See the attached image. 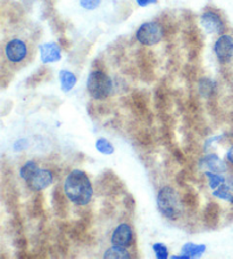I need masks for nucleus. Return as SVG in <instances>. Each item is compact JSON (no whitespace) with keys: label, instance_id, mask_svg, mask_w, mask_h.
<instances>
[{"label":"nucleus","instance_id":"obj_21","mask_svg":"<svg viewBox=\"0 0 233 259\" xmlns=\"http://www.w3.org/2000/svg\"><path fill=\"white\" fill-rule=\"evenodd\" d=\"M101 0H80V5H81L84 10L92 11L100 5Z\"/></svg>","mask_w":233,"mask_h":259},{"label":"nucleus","instance_id":"obj_9","mask_svg":"<svg viewBox=\"0 0 233 259\" xmlns=\"http://www.w3.org/2000/svg\"><path fill=\"white\" fill-rule=\"evenodd\" d=\"M53 182V175L48 169H38L34 175L26 182L31 190L42 191L50 186Z\"/></svg>","mask_w":233,"mask_h":259},{"label":"nucleus","instance_id":"obj_17","mask_svg":"<svg viewBox=\"0 0 233 259\" xmlns=\"http://www.w3.org/2000/svg\"><path fill=\"white\" fill-rule=\"evenodd\" d=\"M96 149L99 151L100 153L106 155H110L115 152L113 144H111L109 141H107L106 138H99V140L96 142Z\"/></svg>","mask_w":233,"mask_h":259},{"label":"nucleus","instance_id":"obj_14","mask_svg":"<svg viewBox=\"0 0 233 259\" xmlns=\"http://www.w3.org/2000/svg\"><path fill=\"white\" fill-rule=\"evenodd\" d=\"M131 256H130L128 250L124 247H119V245L109 248L104 254L105 259H128Z\"/></svg>","mask_w":233,"mask_h":259},{"label":"nucleus","instance_id":"obj_16","mask_svg":"<svg viewBox=\"0 0 233 259\" xmlns=\"http://www.w3.org/2000/svg\"><path fill=\"white\" fill-rule=\"evenodd\" d=\"M215 86H216V84H215L213 80L204 78L199 81V92L204 97H209L212 96V94L214 93Z\"/></svg>","mask_w":233,"mask_h":259},{"label":"nucleus","instance_id":"obj_4","mask_svg":"<svg viewBox=\"0 0 233 259\" xmlns=\"http://www.w3.org/2000/svg\"><path fill=\"white\" fill-rule=\"evenodd\" d=\"M137 40L145 46H154L164 38V31L162 25L157 22H147L140 25L136 33Z\"/></svg>","mask_w":233,"mask_h":259},{"label":"nucleus","instance_id":"obj_2","mask_svg":"<svg viewBox=\"0 0 233 259\" xmlns=\"http://www.w3.org/2000/svg\"><path fill=\"white\" fill-rule=\"evenodd\" d=\"M157 205L160 213L168 220H178L182 213L180 194L171 186H165L157 195Z\"/></svg>","mask_w":233,"mask_h":259},{"label":"nucleus","instance_id":"obj_1","mask_svg":"<svg viewBox=\"0 0 233 259\" xmlns=\"http://www.w3.org/2000/svg\"><path fill=\"white\" fill-rule=\"evenodd\" d=\"M64 192L71 202L76 205H87L93 196V187L88 175L80 169H74L67 175Z\"/></svg>","mask_w":233,"mask_h":259},{"label":"nucleus","instance_id":"obj_20","mask_svg":"<svg viewBox=\"0 0 233 259\" xmlns=\"http://www.w3.org/2000/svg\"><path fill=\"white\" fill-rule=\"evenodd\" d=\"M152 249L156 253V257L158 259H167L168 258V249L166 248V245H164L163 243H155L152 245Z\"/></svg>","mask_w":233,"mask_h":259},{"label":"nucleus","instance_id":"obj_8","mask_svg":"<svg viewBox=\"0 0 233 259\" xmlns=\"http://www.w3.org/2000/svg\"><path fill=\"white\" fill-rule=\"evenodd\" d=\"M133 242V232L131 226L127 223L120 224L111 234V244L119 247H130Z\"/></svg>","mask_w":233,"mask_h":259},{"label":"nucleus","instance_id":"obj_13","mask_svg":"<svg viewBox=\"0 0 233 259\" xmlns=\"http://www.w3.org/2000/svg\"><path fill=\"white\" fill-rule=\"evenodd\" d=\"M60 80H61V87L63 92H70L76 84V77L67 70H63L60 72Z\"/></svg>","mask_w":233,"mask_h":259},{"label":"nucleus","instance_id":"obj_22","mask_svg":"<svg viewBox=\"0 0 233 259\" xmlns=\"http://www.w3.org/2000/svg\"><path fill=\"white\" fill-rule=\"evenodd\" d=\"M136 2L140 7H146L148 5H150V4L157 3V0H136Z\"/></svg>","mask_w":233,"mask_h":259},{"label":"nucleus","instance_id":"obj_5","mask_svg":"<svg viewBox=\"0 0 233 259\" xmlns=\"http://www.w3.org/2000/svg\"><path fill=\"white\" fill-rule=\"evenodd\" d=\"M214 52L217 60L222 64L228 63L233 56V38L228 34H223L219 37L214 46Z\"/></svg>","mask_w":233,"mask_h":259},{"label":"nucleus","instance_id":"obj_12","mask_svg":"<svg viewBox=\"0 0 233 259\" xmlns=\"http://www.w3.org/2000/svg\"><path fill=\"white\" fill-rule=\"evenodd\" d=\"M206 251L205 244H195V243H186L182 247V254H185L188 258L200 257Z\"/></svg>","mask_w":233,"mask_h":259},{"label":"nucleus","instance_id":"obj_3","mask_svg":"<svg viewBox=\"0 0 233 259\" xmlns=\"http://www.w3.org/2000/svg\"><path fill=\"white\" fill-rule=\"evenodd\" d=\"M87 89L95 100H105L113 91V81L102 71H92L88 77Z\"/></svg>","mask_w":233,"mask_h":259},{"label":"nucleus","instance_id":"obj_7","mask_svg":"<svg viewBox=\"0 0 233 259\" xmlns=\"http://www.w3.org/2000/svg\"><path fill=\"white\" fill-rule=\"evenodd\" d=\"M26 54H28V48H26L25 42L22 41L21 39H13L7 42L5 55L12 63H20L25 59Z\"/></svg>","mask_w":233,"mask_h":259},{"label":"nucleus","instance_id":"obj_18","mask_svg":"<svg viewBox=\"0 0 233 259\" xmlns=\"http://www.w3.org/2000/svg\"><path fill=\"white\" fill-rule=\"evenodd\" d=\"M214 196H216L218 199H223L226 201H230L233 203V195L230 191V186H227L225 183L217 187V190L214 191Z\"/></svg>","mask_w":233,"mask_h":259},{"label":"nucleus","instance_id":"obj_6","mask_svg":"<svg viewBox=\"0 0 233 259\" xmlns=\"http://www.w3.org/2000/svg\"><path fill=\"white\" fill-rule=\"evenodd\" d=\"M200 23L206 32L209 34H222L225 30V25L218 14L208 11L205 12L200 17Z\"/></svg>","mask_w":233,"mask_h":259},{"label":"nucleus","instance_id":"obj_19","mask_svg":"<svg viewBox=\"0 0 233 259\" xmlns=\"http://www.w3.org/2000/svg\"><path fill=\"white\" fill-rule=\"evenodd\" d=\"M206 176L208 177V182H209V186L212 190H216L219 185H222L225 183V178L223 176L218 175L217 172H210V171H206Z\"/></svg>","mask_w":233,"mask_h":259},{"label":"nucleus","instance_id":"obj_10","mask_svg":"<svg viewBox=\"0 0 233 259\" xmlns=\"http://www.w3.org/2000/svg\"><path fill=\"white\" fill-rule=\"evenodd\" d=\"M201 170L210 172H224L226 170V164L216 154H208L199 161Z\"/></svg>","mask_w":233,"mask_h":259},{"label":"nucleus","instance_id":"obj_15","mask_svg":"<svg viewBox=\"0 0 233 259\" xmlns=\"http://www.w3.org/2000/svg\"><path fill=\"white\" fill-rule=\"evenodd\" d=\"M38 169H39L38 164L34 161H28L20 169V176L21 178H23L25 182H28L30 178L34 175Z\"/></svg>","mask_w":233,"mask_h":259},{"label":"nucleus","instance_id":"obj_11","mask_svg":"<svg viewBox=\"0 0 233 259\" xmlns=\"http://www.w3.org/2000/svg\"><path fill=\"white\" fill-rule=\"evenodd\" d=\"M40 57L43 63H55L62 59L61 48L55 42H47L40 46Z\"/></svg>","mask_w":233,"mask_h":259},{"label":"nucleus","instance_id":"obj_23","mask_svg":"<svg viewBox=\"0 0 233 259\" xmlns=\"http://www.w3.org/2000/svg\"><path fill=\"white\" fill-rule=\"evenodd\" d=\"M226 157H227V160H228V161H230L231 163H233V146L231 147L230 150L227 151V154H226Z\"/></svg>","mask_w":233,"mask_h":259}]
</instances>
